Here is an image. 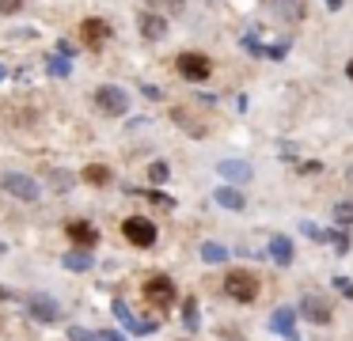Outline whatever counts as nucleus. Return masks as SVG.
Segmentation results:
<instances>
[{
  "mask_svg": "<svg viewBox=\"0 0 353 341\" xmlns=\"http://www.w3.org/2000/svg\"><path fill=\"white\" fill-rule=\"evenodd\" d=\"M224 296H232L236 303H254L259 280L251 277V269H228L224 273Z\"/></svg>",
  "mask_w": 353,
  "mask_h": 341,
  "instance_id": "obj_1",
  "label": "nucleus"
},
{
  "mask_svg": "<svg viewBox=\"0 0 353 341\" xmlns=\"http://www.w3.org/2000/svg\"><path fill=\"white\" fill-rule=\"evenodd\" d=\"M95 103H99V110L110 114V118H122V114H130V95H125L122 87H114V83H103V87L95 91Z\"/></svg>",
  "mask_w": 353,
  "mask_h": 341,
  "instance_id": "obj_2",
  "label": "nucleus"
},
{
  "mask_svg": "<svg viewBox=\"0 0 353 341\" xmlns=\"http://www.w3.org/2000/svg\"><path fill=\"white\" fill-rule=\"evenodd\" d=\"M0 186L8 189V194H16L19 201H39V182H34L31 174L4 171V174H0Z\"/></svg>",
  "mask_w": 353,
  "mask_h": 341,
  "instance_id": "obj_3",
  "label": "nucleus"
},
{
  "mask_svg": "<svg viewBox=\"0 0 353 341\" xmlns=\"http://www.w3.org/2000/svg\"><path fill=\"white\" fill-rule=\"evenodd\" d=\"M122 235L133 242V247H152V242H156V224H152V220H145V216H130L122 224Z\"/></svg>",
  "mask_w": 353,
  "mask_h": 341,
  "instance_id": "obj_4",
  "label": "nucleus"
},
{
  "mask_svg": "<svg viewBox=\"0 0 353 341\" xmlns=\"http://www.w3.org/2000/svg\"><path fill=\"white\" fill-rule=\"evenodd\" d=\"M145 296H148V303H152V307H171V303H175V285H171V277H148L145 280Z\"/></svg>",
  "mask_w": 353,
  "mask_h": 341,
  "instance_id": "obj_5",
  "label": "nucleus"
},
{
  "mask_svg": "<svg viewBox=\"0 0 353 341\" xmlns=\"http://www.w3.org/2000/svg\"><path fill=\"white\" fill-rule=\"evenodd\" d=\"M300 311H304L307 318H312L315 326H327L330 318H334V307H330V296H319V292H307L304 303H300Z\"/></svg>",
  "mask_w": 353,
  "mask_h": 341,
  "instance_id": "obj_6",
  "label": "nucleus"
},
{
  "mask_svg": "<svg viewBox=\"0 0 353 341\" xmlns=\"http://www.w3.org/2000/svg\"><path fill=\"white\" fill-rule=\"evenodd\" d=\"M179 72H183L186 80L201 83V80H209L213 65H209V57H205V53H179Z\"/></svg>",
  "mask_w": 353,
  "mask_h": 341,
  "instance_id": "obj_7",
  "label": "nucleus"
},
{
  "mask_svg": "<svg viewBox=\"0 0 353 341\" xmlns=\"http://www.w3.org/2000/svg\"><path fill=\"white\" fill-rule=\"evenodd\" d=\"M27 311H31V318H39V322H61V307L42 292L27 296Z\"/></svg>",
  "mask_w": 353,
  "mask_h": 341,
  "instance_id": "obj_8",
  "label": "nucleus"
},
{
  "mask_svg": "<svg viewBox=\"0 0 353 341\" xmlns=\"http://www.w3.org/2000/svg\"><path fill=\"white\" fill-rule=\"evenodd\" d=\"M216 174H221V178H228L232 186H243V182H251V163H247V159H221V163H216Z\"/></svg>",
  "mask_w": 353,
  "mask_h": 341,
  "instance_id": "obj_9",
  "label": "nucleus"
},
{
  "mask_svg": "<svg viewBox=\"0 0 353 341\" xmlns=\"http://www.w3.org/2000/svg\"><path fill=\"white\" fill-rule=\"evenodd\" d=\"M270 330L281 333V338H296V311L292 307H274V315H270Z\"/></svg>",
  "mask_w": 353,
  "mask_h": 341,
  "instance_id": "obj_10",
  "label": "nucleus"
},
{
  "mask_svg": "<svg viewBox=\"0 0 353 341\" xmlns=\"http://www.w3.org/2000/svg\"><path fill=\"white\" fill-rule=\"evenodd\" d=\"M266 8L281 23H300L304 19V0H266Z\"/></svg>",
  "mask_w": 353,
  "mask_h": 341,
  "instance_id": "obj_11",
  "label": "nucleus"
},
{
  "mask_svg": "<svg viewBox=\"0 0 353 341\" xmlns=\"http://www.w3.org/2000/svg\"><path fill=\"white\" fill-rule=\"evenodd\" d=\"M114 315H118V322H122L130 333H152V330H156V322H152V318H148V322H137V318H133V311H130V303H125V300H114Z\"/></svg>",
  "mask_w": 353,
  "mask_h": 341,
  "instance_id": "obj_12",
  "label": "nucleus"
},
{
  "mask_svg": "<svg viewBox=\"0 0 353 341\" xmlns=\"http://www.w3.org/2000/svg\"><path fill=\"white\" fill-rule=\"evenodd\" d=\"M65 235H69L72 242H80V247H95V242H99V231H95L88 220H69V224H65Z\"/></svg>",
  "mask_w": 353,
  "mask_h": 341,
  "instance_id": "obj_13",
  "label": "nucleus"
},
{
  "mask_svg": "<svg viewBox=\"0 0 353 341\" xmlns=\"http://www.w3.org/2000/svg\"><path fill=\"white\" fill-rule=\"evenodd\" d=\"M80 34H84V42L92 45V50H99V45L110 38V23H103V19H84V23H80Z\"/></svg>",
  "mask_w": 353,
  "mask_h": 341,
  "instance_id": "obj_14",
  "label": "nucleus"
},
{
  "mask_svg": "<svg viewBox=\"0 0 353 341\" xmlns=\"http://www.w3.org/2000/svg\"><path fill=\"white\" fill-rule=\"evenodd\" d=\"M141 34H145L148 42H160V38L168 34V19H163L160 12H141Z\"/></svg>",
  "mask_w": 353,
  "mask_h": 341,
  "instance_id": "obj_15",
  "label": "nucleus"
},
{
  "mask_svg": "<svg viewBox=\"0 0 353 341\" xmlns=\"http://www.w3.org/2000/svg\"><path fill=\"white\" fill-rule=\"evenodd\" d=\"M213 201L221 205V209H228V212H243V209H247V197L239 194L236 186H216Z\"/></svg>",
  "mask_w": 353,
  "mask_h": 341,
  "instance_id": "obj_16",
  "label": "nucleus"
},
{
  "mask_svg": "<svg viewBox=\"0 0 353 341\" xmlns=\"http://www.w3.org/2000/svg\"><path fill=\"white\" fill-rule=\"evenodd\" d=\"M270 258H274L277 265H292V258H296V250H292V242H289V235H274L270 239Z\"/></svg>",
  "mask_w": 353,
  "mask_h": 341,
  "instance_id": "obj_17",
  "label": "nucleus"
},
{
  "mask_svg": "<svg viewBox=\"0 0 353 341\" xmlns=\"http://www.w3.org/2000/svg\"><path fill=\"white\" fill-rule=\"evenodd\" d=\"M69 338L72 341H125L114 330H84V326H69Z\"/></svg>",
  "mask_w": 353,
  "mask_h": 341,
  "instance_id": "obj_18",
  "label": "nucleus"
},
{
  "mask_svg": "<svg viewBox=\"0 0 353 341\" xmlns=\"http://www.w3.org/2000/svg\"><path fill=\"white\" fill-rule=\"evenodd\" d=\"M65 269H72V273H88V269H92V254H88V247L84 250H69V254H65Z\"/></svg>",
  "mask_w": 353,
  "mask_h": 341,
  "instance_id": "obj_19",
  "label": "nucleus"
},
{
  "mask_svg": "<svg viewBox=\"0 0 353 341\" xmlns=\"http://www.w3.org/2000/svg\"><path fill=\"white\" fill-rule=\"evenodd\" d=\"M84 182H88V186H110V167L88 163V167H84Z\"/></svg>",
  "mask_w": 353,
  "mask_h": 341,
  "instance_id": "obj_20",
  "label": "nucleus"
},
{
  "mask_svg": "<svg viewBox=\"0 0 353 341\" xmlns=\"http://www.w3.org/2000/svg\"><path fill=\"white\" fill-rule=\"evenodd\" d=\"M201 258H205L209 265H221V262H228V247H221V242H205V247H201Z\"/></svg>",
  "mask_w": 353,
  "mask_h": 341,
  "instance_id": "obj_21",
  "label": "nucleus"
},
{
  "mask_svg": "<svg viewBox=\"0 0 353 341\" xmlns=\"http://www.w3.org/2000/svg\"><path fill=\"white\" fill-rule=\"evenodd\" d=\"M148 8L160 12V15H179L186 8V0H148Z\"/></svg>",
  "mask_w": 353,
  "mask_h": 341,
  "instance_id": "obj_22",
  "label": "nucleus"
},
{
  "mask_svg": "<svg viewBox=\"0 0 353 341\" xmlns=\"http://www.w3.org/2000/svg\"><path fill=\"white\" fill-rule=\"evenodd\" d=\"M183 322L190 326V330H198V326H201V311H198V300H194V296L183 303Z\"/></svg>",
  "mask_w": 353,
  "mask_h": 341,
  "instance_id": "obj_23",
  "label": "nucleus"
},
{
  "mask_svg": "<svg viewBox=\"0 0 353 341\" xmlns=\"http://www.w3.org/2000/svg\"><path fill=\"white\" fill-rule=\"evenodd\" d=\"M175 121H179V125H183V129H190L194 136H205V125H201V121H194V118H190V114H186V110H175Z\"/></svg>",
  "mask_w": 353,
  "mask_h": 341,
  "instance_id": "obj_24",
  "label": "nucleus"
},
{
  "mask_svg": "<svg viewBox=\"0 0 353 341\" xmlns=\"http://www.w3.org/2000/svg\"><path fill=\"white\" fill-rule=\"evenodd\" d=\"M334 220H338L342 227H350V224H353V201H338V205H334Z\"/></svg>",
  "mask_w": 353,
  "mask_h": 341,
  "instance_id": "obj_25",
  "label": "nucleus"
},
{
  "mask_svg": "<svg viewBox=\"0 0 353 341\" xmlns=\"http://www.w3.org/2000/svg\"><path fill=\"white\" fill-rule=\"evenodd\" d=\"M300 231H304L312 242H327V231H323V227H315L312 220H304V224H300Z\"/></svg>",
  "mask_w": 353,
  "mask_h": 341,
  "instance_id": "obj_26",
  "label": "nucleus"
},
{
  "mask_svg": "<svg viewBox=\"0 0 353 341\" xmlns=\"http://www.w3.org/2000/svg\"><path fill=\"white\" fill-rule=\"evenodd\" d=\"M327 242H334L338 254H345V250H350V235H345V231H327Z\"/></svg>",
  "mask_w": 353,
  "mask_h": 341,
  "instance_id": "obj_27",
  "label": "nucleus"
},
{
  "mask_svg": "<svg viewBox=\"0 0 353 341\" xmlns=\"http://www.w3.org/2000/svg\"><path fill=\"white\" fill-rule=\"evenodd\" d=\"M50 72H54V76H69L72 72V61L69 57H54V61H50Z\"/></svg>",
  "mask_w": 353,
  "mask_h": 341,
  "instance_id": "obj_28",
  "label": "nucleus"
},
{
  "mask_svg": "<svg viewBox=\"0 0 353 341\" xmlns=\"http://www.w3.org/2000/svg\"><path fill=\"white\" fill-rule=\"evenodd\" d=\"M148 178H152V182H168L171 178L168 163H163V159H160V163H152V167H148Z\"/></svg>",
  "mask_w": 353,
  "mask_h": 341,
  "instance_id": "obj_29",
  "label": "nucleus"
},
{
  "mask_svg": "<svg viewBox=\"0 0 353 341\" xmlns=\"http://www.w3.org/2000/svg\"><path fill=\"white\" fill-rule=\"evenodd\" d=\"M334 288L345 296V300H353V280L350 277H334Z\"/></svg>",
  "mask_w": 353,
  "mask_h": 341,
  "instance_id": "obj_30",
  "label": "nucleus"
},
{
  "mask_svg": "<svg viewBox=\"0 0 353 341\" xmlns=\"http://www.w3.org/2000/svg\"><path fill=\"white\" fill-rule=\"evenodd\" d=\"M19 8H23V0H0V15H12Z\"/></svg>",
  "mask_w": 353,
  "mask_h": 341,
  "instance_id": "obj_31",
  "label": "nucleus"
},
{
  "mask_svg": "<svg viewBox=\"0 0 353 341\" xmlns=\"http://www.w3.org/2000/svg\"><path fill=\"white\" fill-rule=\"evenodd\" d=\"M327 8H330V12H338V8H342V0H327Z\"/></svg>",
  "mask_w": 353,
  "mask_h": 341,
  "instance_id": "obj_32",
  "label": "nucleus"
},
{
  "mask_svg": "<svg viewBox=\"0 0 353 341\" xmlns=\"http://www.w3.org/2000/svg\"><path fill=\"white\" fill-rule=\"evenodd\" d=\"M345 76H350V80H353V61H350V65H345Z\"/></svg>",
  "mask_w": 353,
  "mask_h": 341,
  "instance_id": "obj_33",
  "label": "nucleus"
},
{
  "mask_svg": "<svg viewBox=\"0 0 353 341\" xmlns=\"http://www.w3.org/2000/svg\"><path fill=\"white\" fill-rule=\"evenodd\" d=\"M4 76H8V68H4V65H0V80H4Z\"/></svg>",
  "mask_w": 353,
  "mask_h": 341,
  "instance_id": "obj_34",
  "label": "nucleus"
},
{
  "mask_svg": "<svg viewBox=\"0 0 353 341\" xmlns=\"http://www.w3.org/2000/svg\"><path fill=\"white\" fill-rule=\"evenodd\" d=\"M345 178H350V182H353V167H350V171H345Z\"/></svg>",
  "mask_w": 353,
  "mask_h": 341,
  "instance_id": "obj_35",
  "label": "nucleus"
}]
</instances>
